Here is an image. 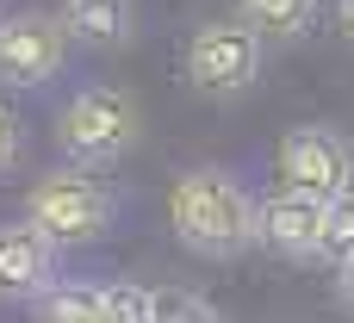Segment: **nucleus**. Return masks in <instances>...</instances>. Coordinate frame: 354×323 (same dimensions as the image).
Listing matches in <instances>:
<instances>
[{"instance_id": "1", "label": "nucleus", "mask_w": 354, "mask_h": 323, "mask_svg": "<svg viewBox=\"0 0 354 323\" xmlns=\"http://www.w3.org/2000/svg\"><path fill=\"white\" fill-rule=\"evenodd\" d=\"M168 218H174V237L205 255V261H224V255H243L249 243H261V205L249 199V187L230 174V168H187L168 193Z\"/></svg>"}, {"instance_id": "2", "label": "nucleus", "mask_w": 354, "mask_h": 323, "mask_svg": "<svg viewBox=\"0 0 354 323\" xmlns=\"http://www.w3.org/2000/svg\"><path fill=\"white\" fill-rule=\"evenodd\" d=\"M143 137V112L124 87H81L62 112H56V149L68 168H112L118 156H131V143Z\"/></svg>"}, {"instance_id": "3", "label": "nucleus", "mask_w": 354, "mask_h": 323, "mask_svg": "<svg viewBox=\"0 0 354 323\" xmlns=\"http://www.w3.org/2000/svg\"><path fill=\"white\" fill-rule=\"evenodd\" d=\"M118 218V199L106 181H93L87 168H56L44 181H31L25 193V224L44 230L56 249H75V243H100Z\"/></svg>"}, {"instance_id": "4", "label": "nucleus", "mask_w": 354, "mask_h": 323, "mask_svg": "<svg viewBox=\"0 0 354 323\" xmlns=\"http://www.w3.org/2000/svg\"><path fill=\"white\" fill-rule=\"evenodd\" d=\"M261 56H268V44L243 19H205L187 37V81L205 100H236L261 81Z\"/></svg>"}, {"instance_id": "5", "label": "nucleus", "mask_w": 354, "mask_h": 323, "mask_svg": "<svg viewBox=\"0 0 354 323\" xmlns=\"http://www.w3.org/2000/svg\"><path fill=\"white\" fill-rule=\"evenodd\" d=\"M274 174L280 187H299V193H317V199H342L354 187V143L330 124H299L280 137V156H274Z\"/></svg>"}, {"instance_id": "6", "label": "nucleus", "mask_w": 354, "mask_h": 323, "mask_svg": "<svg viewBox=\"0 0 354 323\" xmlns=\"http://www.w3.org/2000/svg\"><path fill=\"white\" fill-rule=\"evenodd\" d=\"M68 62V25L62 12H12L0 19V81L6 87H44Z\"/></svg>"}, {"instance_id": "7", "label": "nucleus", "mask_w": 354, "mask_h": 323, "mask_svg": "<svg viewBox=\"0 0 354 323\" xmlns=\"http://www.w3.org/2000/svg\"><path fill=\"white\" fill-rule=\"evenodd\" d=\"M324 230H330V199L274 181V193L261 199V243L292 261H324Z\"/></svg>"}, {"instance_id": "8", "label": "nucleus", "mask_w": 354, "mask_h": 323, "mask_svg": "<svg viewBox=\"0 0 354 323\" xmlns=\"http://www.w3.org/2000/svg\"><path fill=\"white\" fill-rule=\"evenodd\" d=\"M56 286V243L31 224H0V299H44Z\"/></svg>"}, {"instance_id": "9", "label": "nucleus", "mask_w": 354, "mask_h": 323, "mask_svg": "<svg viewBox=\"0 0 354 323\" xmlns=\"http://www.w3.org/2000/svg\"><path fill=\"white\" fill-rule=\"evenodd\" d=\"M324 0H236V19L261 37V44H299L317 25Z\"/></svg>"}, {"instance_id": "10", "label": "nucleus", "mask_w": 354, "mask_h": 323, "mask_svg": "<svg viewBox=\"0 0 354 323\" xmlns=\"http://www.w3.org/2000/svg\"><path fill=\"white\" fill-rule=\"evenodd\" d=\"M62 25L81 44H131L137 12L131 0H62Z\"/></svg>"}, {"instance_id": "11", "label": "nucleus", "mask_w": 354, "mask_h": 323, "mask_svg": "<svg viewBox=\"0 0 354 323\" xmlns=\"http://www.w3.org/2000/svg\"><path fill=\"white\" fill-rule=\"evenodd\" d=\"M37 323H106V286H93V280H56L37 299Z\"/></svg>"}, {"instance_id": "12", "label": "nucleus", "mask_w": 354, "mask_h": 323, "mask_svg": "<svg viewBox=\"0 0 354 323\" xmlns=\"http://www.w3.org/2000/svg\"><path fill=\"white\" fill-rule=\"evenodd\" d=\"M106 323H156V293L131 286V280H112L106 286Z\"/></svg>"}, {"instance_id": "13", "label": "nucleus", "mask_w": 354, "mask_h": 323, "mask_svg": "<svg viewBox=\"0 0 354 323\" xmlns=\"http://www.w3.org/2000/svg\"><path fill=\"white\" fill-rule=\"evenodd\" d=\"M354 255V187L342 199H330V230H324V261H348Z\"/></svg>"}, {"instance_id": "14", "label": "nucleus", "mask_w": 354, "mask_h": 323, "mask_svg": "<svg viewBox=\"0 0 354 323\" xmlns=\"http://www.w3.org/2000/svg\"><path fill=\"white\" fill-rule=\"evenodd\" d=\"M156 323H224L199 293H180V286H168V293H156Z\"/></svg>"}, {"instance_id": "15", "label": "nucleus", "mask_w": 354, "mask_h": 323, "mask_svg": "<svg viewBox=\"0 0 354 323\" xmlns=\"http://www.w3.org/2000/svg\"><path fill=\"white\" fill-rule=\"evenodd\" d=\"M19 149H25V131H19V112L0 106V174L19 168Z\"/></svg>"}, {"instance_id": "16", "label": "nucleus", "mask_w": 354, "mask_h": 323, "mask_svg": "<svg viewBox=\"0 0 354 323\" xmlns=\"http://www.w3.org/2000/svg\"><path fill=\"white\" fill-rule=\"evenodd\" d=\"M336 293H342V305L354 311V255L342 261V268H336Z\"/></svg>"}, {"instance_id": "17", "label": "nucleus", "mask_w": 354, "mask_h": 323, "mask_svg": "<svg viewBox=\"0 0 354 323\" xmlns=\"http://www.w3.org/2000/svg\"><path fill=\"white\" fill-rule=\"evenodd\" d=\"M336 31L354 44V0H336Z\"/></svg>"}]
</instances>
